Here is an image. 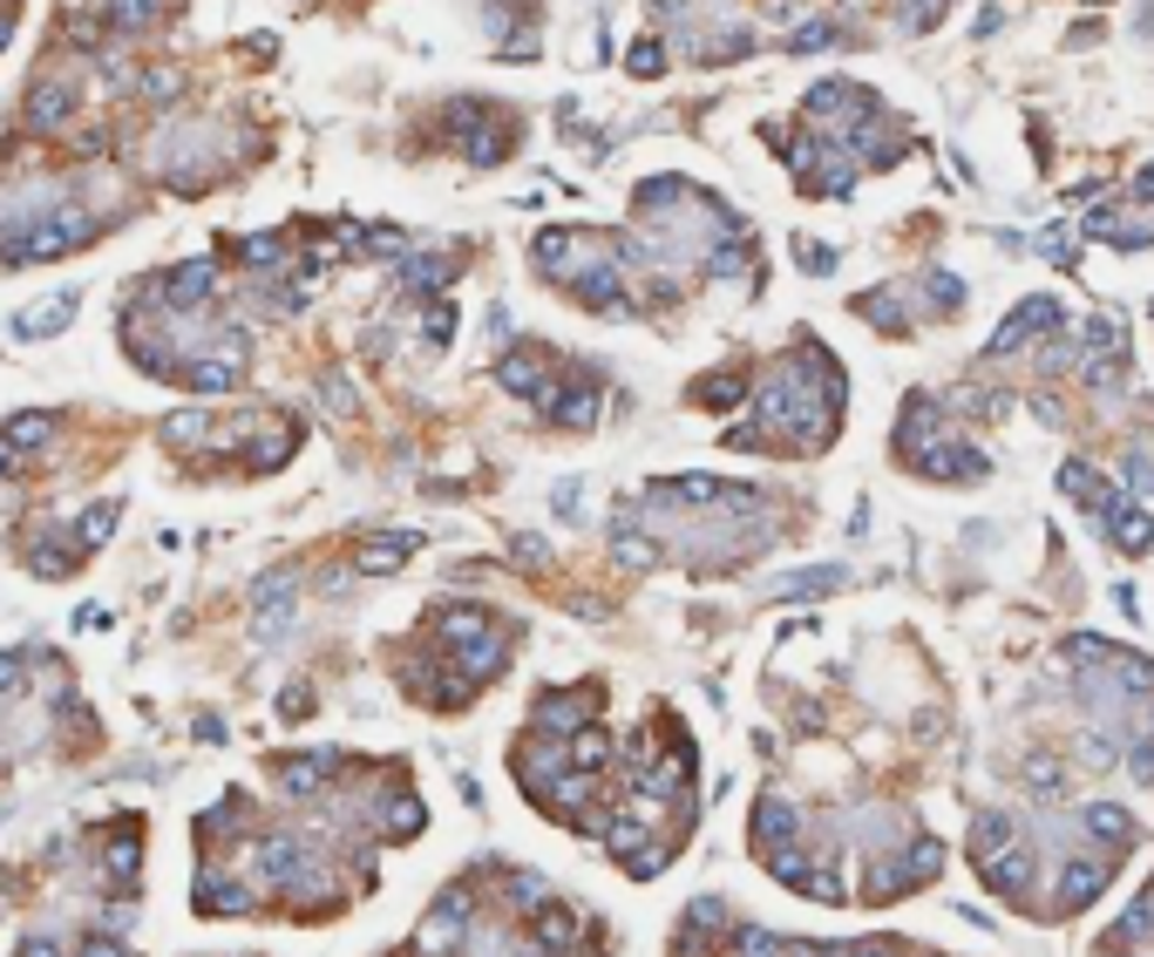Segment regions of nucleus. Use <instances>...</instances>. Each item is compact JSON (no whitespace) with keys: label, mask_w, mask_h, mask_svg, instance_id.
<instances>
[{"label":"nucleus","mask_w":1154,"mask_h":957,"mask_svg":"<svg viewBox=\"0 0 1154 957\" xmlns=\"http://www.w3.org/2000/svg\"><path fill=\"white\" fill-rule=\"evenodd\" d=\"M557 353L550 346H537V340H516L503 361H496V381L516 394V402H543V394H557Z\"/></svg>","instance_id":"1"},{"label":"nucleus","mask_w":1154,"mask_h":957,"mask_svg":"<svg viewBox=\"0 0 1154 957\" xmlns=\"http://www.w3.org/2000/svg\"><path fill=\"white\" fill-rule=\"evenodd\" d=\"M537 408H543L550 428H591V421L605 415V381H598V374H578L564 394H543Z\"/></svg>","instance_id":"2"},{"label":"nucleus","mask_w":1154,"mask_h":957,"mask_svg":"<svg viewBox=\"0 0 1154 957\" xmlns=\"http://www.w3.org/2000/svg\"><path fill=\"white\" fill-rule=\"evenodd\" d=\"M75 306H83V293H48V299L21 306V312H14V340H48V333H62L68 319H75Z\"/></svg>","instance_id":"3"},{"label":"nucleus","mask_w":1154,"mask_h":957,"mask_svg":"<svg viewBox=\"0 0 1154 957\" xmlns=\"http://www.w3.org/2000/svg\"><path fill=\"white\" fill-rule=\"evenodd\" d=\"M75 116V89L68 82H55V75H42V82L28 89V130L34 136H48V130H62Z\"/></svg>","instance_id":"4"},{"label":"nucleus","mask_w":1154,"mask_h":957,"mask_svg":"<svg viewBox=\"0 0 1154 957\" xmlns=\"http://www.w3.org/2000/svg\"><path fill=\"white\" fill-rule=\"evenodd\" d=\"M415 543H421L415 530H394V537H374V543H367L361 557H353V564H361L367 578H381V571H402V564H408V557H415Z\"/></svg>","instance_id":"5"},{"label":"nucleus","mask_w":1154,"mask_h":957,"mask_svg":"<svg viewBox=\"0 0 1154 957\" xmlns=\"http://www.w3.org/2000/svg\"><path fill=\"white\" fill-rule=\"evenodd\" d=\"M1080 835H1087V843H1100V849H1128V843H1134V822H1128V809H1107V802H1100V809L1080 815Z\"/></svg>","instance_id":"6"},{"label":"nucleus","mask_w":1154,"mask_h":957,"mask_svg":"<svg viewBox=\"0 0 1154 957\" xmlns=\"http://www.w3.org/2000/svg\"><path fill=\"white\" fill-rule=\"evenodd\" d=\"M164 21V0H102V28L109 34H143Z\"/></svg>","instance_id":"7"},{"label":"nucleus","mask_w":1154,"mask_h":957,"mask_svg":"<svg viewBox=\"0 0 1154 957\" xmlns=\"http://www.w3.org/2000/svg\"><path fill=\"white\" fill-rule=\"evenodd\" d=\"M985 883L999 890V897H1012V903H1019V897H1025V883H1032V856H1025V849L991 856V862H985Z\"/></svg>","instance_id":"8"},{"label":"nucleus","mask_w":1154,"mask_h":957,"mask_svg":"<svg viewBox=\"0 0 1154 957\" xmlns=\"http://www.w3.org/2000/svg\"><path fill=\"white\" fill-rule=\"evenodd\" d=\"M449 278H455V258L449 252H421V258L402 265V286H415V293H442Z\"/></svg>","instance_id":"9"},{"label":"nucleus","mask_w":1154,"mask_h":957,"mask_svg":"<svg viewBox=\"0 0 1154 957\" xmlns=\"http://www.w3.org/2000/svg\"><path fill=\"white\" fill-rule=\"evenodd\" d=\"M55 428H62V421H55V415L42 408V415H14L8 428H0V435H8V442H14V449H42V442H48V435H55Z\"/></svg>","instance_id":"10"},{"label":"nucleus","mask_w":1154,"mask_h":957,"mask_svg":"<svg viewBox=\"0 0 1154 957\" xmlns=\"http://www.w3.org/2000/svg\"><path fill=\"white\" fill-rule=\"evenodd\" d=\"M421 340H428V346H449V340H455V306H449V299H428V306H421Z\"/></svg>","instance_id":"11"},{"label":"nucleus","mask_w":1154,"mask_h":957,"mask_svg":"<svg viewBox=\"0 0 1154 957\" xmlns=\"http://www.w3.org/2000/svg\"><path fill=\"white\" fill-rule=\"evenodd\" d=\"M625 75H639V82H652V75H666V34H646V42L631 48Z\"/></svg>","instance_id":"12"},{"label":"nucleus","mask_w":1154,"mask_h":957,"mask_svg":"<svg viewBox=\"0 0 1154 957\" xmlns=\"http://www.w3.org/2000/svg\"><path fill=\"white\" fill-rule=\"evenodd\" d=\"M116 524H123V503H89V509H83V524H75V530H83V543H102Z\"/></svg>","instance_id":"13"},{"label":"nucleus","mask_w":1154,"mask_h":957,"mask_svg":"<svg viewBox=\"0 0 1154 957\" xmlns=\"http://www.w3.org/2000/svg\"><path fill=\"white\" fill-rule=\"evenodd\" d=\"M143 96H156V102H171V96H184V75L177 68H143V82H136Z\"/></svg>","instance_id":"14"}]
</instances>
